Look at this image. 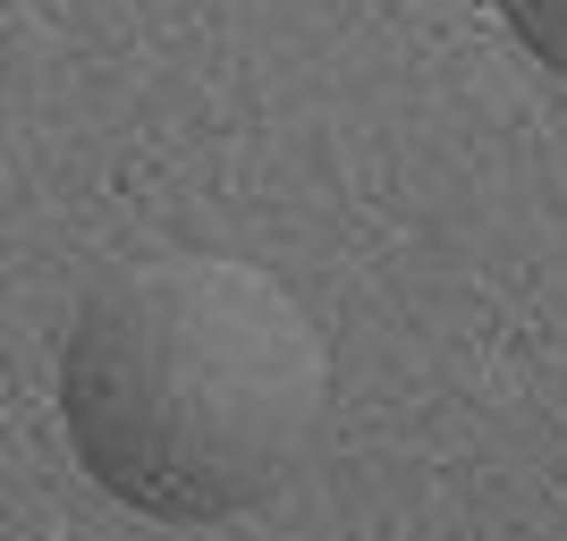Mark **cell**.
Segmentation results:
<instances>
[{"instance_id":"obj_1","label":"cell","mask_w":567,"mask_h":541,"mask_svg":"<svg viewBox=\"0 0 567 541\" xmlns=\"http://www.w3.org/2000/svg\"><path fill=\"white\" fill-rule=\"evenodd\" d=\"M331 406L313 313L246 254H144L85 288L60 339L76 466L153 524H229L288 491Z\"/></svg>"},{"instance_id":"obj_2","label":"cell","mask_w":567,"mask_h":541,"mask_svg":"<svg viewBox=\"0 0 567 541\" xmlns=\"http://www.w3.org/2000/svg\"><path fill=\"white\" fill-rule=\"evenodd\" d=\"M499 25L517 34V51L534 60V69L567 76V0H492Z\"/></svg>"}]
</instances>
